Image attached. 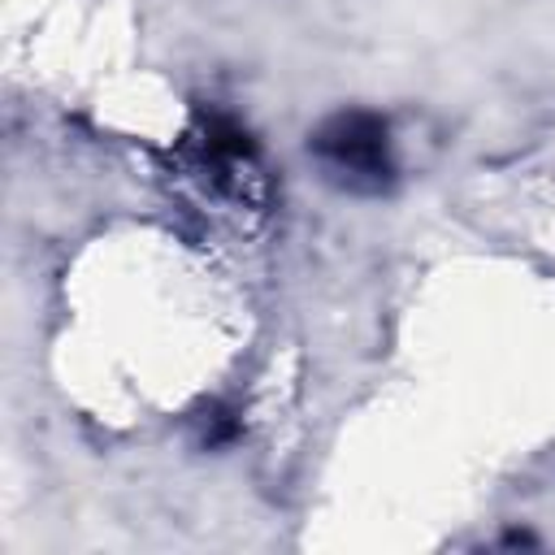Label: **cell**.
I'll return each mask as SVG.
<instances>
[{
	"label": "cell",
	"instance_id": "obj_1",
	"mask_svg": "<svg viewBox=\"0 0 555 555\" xmlns=\"http://www.w3.org/2000/svg\"><path fill=\"white\" fill-rule=\"evenodd\" d=\"M178 169L199 199L230 212H260L269 204V173L256 139L230 113H199L178 143Z\"/></svg>",
	"mask_w": 555,
	"mask_h": 555
},
{
	"label": "cell",
	"instance_id": "obj_2",
	"mask_svg": "<svg viewBox=\"0 0 555 555\" xmlns=\"http://www.w3.org/2000/svg\"><path fill=\"white\" fill-rule=\"evenodd\" d=\"M308 156L317 173L343 195L382 199L399 186L395 130L390 117L373 108H338L321 117L308 134Z\"/></svg>",
	"mask_w": 555,
	"mask_h": 555
}]
</instances>
